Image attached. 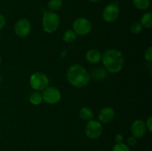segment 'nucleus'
I'll return each instance as SVG.
<instances>
[{"instance_id":"f257e3e1","label":"nucleus","mask_w":152,"mask_h":151,"mask_svg":"<svg viewBox=\"0 0 152 151\" xmlns=\"http://www.w3.org/2000/svg\"><path fill=\"white\" fill-rule=\"evenodd\" d=\"M66 76L68 82L77 88L86 87L91 79V76L87 70L78 64L68 68Z\"/></svg>"},{"instance_id":"f03ea898","label":"nucleus","mask_w":152,"mask_h":151,"mask_svg":"<svg viewBox=\"0 0 152 151\" xmlns=\"http://www.w3.org/2000/svg\"><path fill=\"white\" fill-rule=\"evenodd\" d=\"M102 63L106 70L116 73L123 69L124 66V57L120 50L116 49L107 50L102 56Z\"/></svg>"},{"instance_id":"7ed1b4c3","label":"nucleus","mask_w":152,"mask_h":151,"mask_svg":"<svg viewBox=\"0 0 152 151\" xmlns=\"http://www.w3.org/2000/svg\"><path fill=\"white\" fill-rule=\"evenodd\" d=\"M59 19L57 13L53 11H45L42 16V28L45 32L48 33H54L59 28Z\"/></svg>"},{"instance_id":"20e7f679","label":"nucleus","mask_w":152,"mask_h":151,"mask_svg":"<svg viewBox=\"0 0 152 151\" xmlns=\"http://www.w3.org/2000/svg\"><path fill=\"white\" fill-rule=\"evenodd\" d=\"M49 79L47 76L42 72L33 73L30 77V85L34 90H43L48 87Z\"/></svg>"},{"instance_id":"39448f33","label":"nucleus","mask_w":152,"mask_h":151,"mask_svg":"<svg viewBox=\"0 0 152 151\" xmlns=\"http://www.w3.org/2000/svg\"><path fill=\"white\" fill-rule=\"evenodd\" d=\"M73 29L77 35H87L91 31L92 24L86 18H77L73 22Z\"/></svg>"},{"instance_id":"423d86ee","label":"nucleus","mask_w":152,"mask_h":151,"mask_svg":"<svg viewBox=\"0 0 152 151\" xmlns=\"http://www.w3.org/2000/svg\"><path fill=\"white\" fill-rule=\"evenodd\" d=\"M102 130L103 127L99 121L91 119L86 124L85 133L88 139H96L102 135Z\"/></svg>"},{"instance_id":"0eeeda50","label":"nucleus","mask_w":152,"mask_h":151,"mask_svg":"<svg viewBox=\"0 0 152 151\" xmlns=\"http://www.w3.org/2000/svg\"><path fill=\"white\" fill-rule=\"evenodd\" d=\"M42 99L49 105H54L61 99L60 91L55 87H47L43 90Z\"/></svg>"},{"instance_id":"6e6552de","label":"nucleus","mask_w":152,"mask_h":151,"mask_svg":"<svg viewBox=\"0 0 152 151\" xmlns=\"http://www.w3.org/2000/svg\"><path fill=\"white\" fill-rule=\"evenodd\" d=\"M102 19L108 23L114 22L120 16V8L115 4H109L103 9Z\"/></svg>"},{"instance_id":"1a4fd4ad","label":"nucleus","mask_w":152,"mask_h":151,"mask_svg":"<svg viewBox=\"0 0 152 151\" xmlns=\"http://www.w3.org/2000/svg\"><path fill=\"white\" fill-rule=\"evenodd\" d=\"M14 31L19 37H25L30 34L31 31V25L28 19H19L16 23Z\"/></svg>"},{"instance_id":"9d476101","label":"nucleus","mask_w":152,"mask_h":151,"mask_svg":"<svg viewBox=\"0 0 152 151\" xmlns=\"http://www.w3.org/2000/svg\"><path fill=\"white\" fill-rule=\"evenodd\" d=\"M146 130L145 123L140 119L134 121L131 127L132 136H134L135 139H140V138L143 137L146 133Z\"/></svg>"},{"instance_id":"9b49d317","label":"nucleus","mask_w":152,"mask_h":151,"mask_svg":"<svg viewBox=\"0 0 152 151\" xmlns=\"http://www.w3.org/2000/svg\"><path fill=\"white\" fill-rule=\"evenodd\" d=\"M114 116H115V112L114 109L110 107H105L102 108L98 114L99 122L103 123V124H108L111 122L114 119Z\"/></svg>"},{"instance_id":"f8f14e48","label":"nucleus","mask_w":152,"mask_h":151,"mask_svg":"<svg viewBox=\"0 0 152 151\" xmlns=\"http://www.w3.org/2000/svg\"><path fill=\"white\" fill-rule=\"evenodd\" d=\"M86 59L90 64H97L102 59V55L96 49H91L86 53Z\"/></svg>"},{"instance_id":"ddd939ff","label":"nucleus","mask_w":152,"mask_h":151,"mask_svg":"<svg viewBox=\"0 0 152 151\" xmlns=\"http://www.w3.org/2000/svg\"><path fill=\"white\" fill-rule=\"evenodd\" d=\"M140 24L143 28L150 29L152 27V13L151 12H147L142 15L141 18Z\"/></svg>"},{"instance_id":"4468645a","label":"nucleus","mask_w":152,"mask_h":151,"mask_svg":"<svg viewBox=\"0 0 152 151\" xmlns=\"http://www.w3.org/2000/svg\"><path fill=\"white\" fill-rule=\"evenodd\" d=\"M107 76L106 70L102 68H97L92 72V78L95 81H101Z\"/></svg>"},{"instance_id":"2eb2a0df","label":"nucleus","mask_w":152,"mask_h":151,"mask_svg":"<svg viewBox=\"0 0 152 151\" xmlns=\"http://www.w3.org/2000/svg\"><path fill=\"white\" fill-rule=\"evenodd\" d=\"M79 114H80V118L82 119L85 120V121H90L94 117L93 111L91 110V109H90L88 107H86L81 108Z\"/></svg>"},{"instance_id":"dca6fc26","label":"nucleus","mask_w":152,"mask_h":151,"mask_svg":"<svg viewBox=\"0 0 152 151\" xmlns=\"http://www.w3.org/2000/svg\"><path fill=\"white\" fill-rule=\"evenodd\" d=\"M133 4L138 10H146L150 6V0H133Z\"/></svg>"},{"instance_id":"f3484780","label":"nucleus","mask_w":152,"mask_h":151,"mask_svg":"<svg viewBox=\"0 0 152 151\" xmlns=\"http://www.w3.org/2000/svg\"><path fill=\"white\" fill-rule=\"evenodd\" d=\"M30 102L34 105H39L42 102V96L39 92H34L31 94L29 98Z\"/></svg>"},{"instance_id":"a211bd4d","label":"nucleus","mask_w":152,"mask_h":151,"mask_svg":"<svg viewBox=\"0 0 152 151\" xmlns=\"http://www.w3.org/2000/svg\"><path fill=\"white\" fill-rule=\"evenodd\" d=\"M48 7L50 11H57L62 8V0H50L48 4Z\"/></svg>"},{"instance_id":"6ab92c4d","label":"nucleus","mask_w":152,"mask_h":151,"mask_svg":"<svg viewBox=\"0 0 152 151\" xmlns=\"http://www.w3.org/2000/svg\"><path fill=\"white\" fill-rule=\"evenodd\" d=\"M77 38V34L74 30H67L63 34V40L66 43H72Z\"/></svg>"},{"instance_id":"aec40b11","label":"nucleus","mask_w":152,"mask_h":151,"mask_svg":"<svg viewBox=\"0 0 152 151\" xmlns=\"http://www.w3.org/2000/svg\"><path fill=\"white\" fill-rule=\"evenodd\" d=\"M112 151H131L130 148L126 144L116 143L112 148Z\"/></svg>"},{"instance_id":"412c9836","label":"nucleus","mask_w":152,"mask_h":151,"mask_svg":"<svg viewBox=\"0 0 152 151\" xmlns=\"http://www.w3.org/2000/svg\"><path fill=\"white\" fill-rule=\"evenodd\" d=\"M143 27L140 24V22H134L131 26V31L133 34H139L142 32Z\"/></svg>"},{"instance_id":"4be33fe9","label":"nucleus","mask_w":152,"mask_h":151,"mask_svg":"<svg viewBox=\"0 0 152 151\" xmlns=\"http://www.w3.org/2000/svg\"><path fill=\"white\" fill-rule=\"evenodd\" d=\"M145 59L148 62H152V47H149L145 52Z\"/></svg>"},{"instance_id":"5701e85b","label":"nucleus","mask_w":152,"mask_h":151,"mask_svg":"<svg viewBox=\"0 0 152 151\" xmlns=\"http://www.w3.org/2000/svg\"><path fill=\"white\" fill-rule=\"evenodd\" d=\"M137 139H135L134 136H130L129 139H127V145L128 146H130V147H133L137 143Z\"/></svg>"},{"instance_id":"b1692460","label":"nucleus","mask_w":152,"mask_h":151,"mask_svg":"<svg viewBox=\"0 0 152 151\" xmlns=\"http://www.w3.org/2000/svg\"><path fill=\"white\" fill-rule=\"evenodd\" d=\"M145 127H146V129L151 133L152 131V118L151 116L148 117V118L147 119L146 123H145Z\"/></svg>"},{"instance_id":"393cba45","label":"nucleus","mask_w":152,"mask_h":151,"mask_svg":"<svg viewBox=\"0 0 152 151\" xmlns=\"http://www.w3.org/2000/svg\"><path fill=\"white\" fill-rule=\"evenodd\" d=\"M5 24H6V20H5V18L3 15L0 14V30L4 28V27L5 26Z\"/></svg>"},{"instance_id":"a878e982","label":"nucleus","mask_w":152,"mask_h":151,"mask_svg":"<svg viewBox=\"0 0 152 151\" xmlns=\"http://www.w3.org/2000/svg\"><path fill=\"white\" fill-rule=\"evenodd\" d=\"M123 136L121 134H117L114 137V141L116 143H121L123 142Z\"/></svg>"},{"instance_id":"bb28decb","label":"nucleus","mask_w":152,"mask_h":151,"mask_svg":"<svg viewBox=\"0 0 152 151\" xmlns=\"http://www.w3.org/2000/svg\"><path fill=\"white\" fill-rule=\"evenodd\" d=\"M88 1H91V2H99L101 0H88Z\"/></svg>"},{"instance_id":"cd10ccee","label":"nucleus","mask_w":152,"mask_h":151,"mask_svg":"<svg viewBox=\"0 0 152 151\" xmlns=\"http://www.w3.org/2000/svg\"><path fill=\"white\" fill-rule=\"evenodd\" d=\"M1 58L0 56V66H1Z\"/></svg>"},{"instance_id":"c85d7f7f","label":"nucleus","mask_w":152,"mask_h":151,"mask_svg":"<svg viewBox=\"0 0 152 151\" xmlns=\"http://www.w3.org/2000/svg\"><path fill=\"white\" fill-rule=\"evenodd\" d=\"M1 76H0V84H1Z\"/></svg>"},{"instance_id":"c756f323","label":"nucleus","mask_w":152,"mask_h":151,"mask_svg":"<svg viewBox=\"0 0 152 151\" xmlns=\"http://www.w3.org/2000/svg\"><path fill=\"white\" fill-rule=\"evenodd\" d=\"M62 1H65V0H62Z\"/></svg>"}]
</instances>
